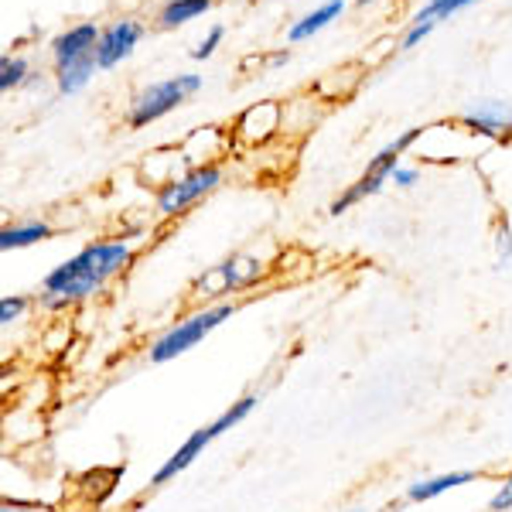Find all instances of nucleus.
I'll list each match as a JSON object with an SVG mask.
<instances>
[{
	"instance_id": "nucleus-13",
	"label": "nucleus",
	"mask_w": 512,
	"mask_h": 512,
	"mask_svg": "<svg viewBox=\"0 0 512 512\" xmlns=\"http://www.w3.org/2000/svg\"><path fill=\"white\" fill-rule=\"evenodd\" d=\"M52 236V226L41 219H28V222H18V226H7L0 233V250L11 253V250H24V246H35V243H45Z\"/></svg>"
},
{
	"instance_id": "nucleus-21",
	"label": "nucleus",
	"mask_w": 512,
	"mask_h": 512,
	"mask_svg": "<svg viewBox=\"0 0 512 512\" xmlns=\"http://www.w3.org/2000/svg\"><path fill=\"white\" fill-rule=\"evenodd\" d=\"M495 253H499L502 267H506V263L512 260V229H509V222H502L499 233H495Z\"/></svg>"
},
{
	"instance_id": "nucleus-19",
	"label": "nucleus",
	"mask_w": 512,
	"mask_h": 512,
	"mask_svg": "<svg viewBox=\"0 0 512 512\" xmlns=\"http://www.w3.org/2000/svg\"><path fill=\"white\" fill-rule=\"evenodd\" d=\"M489 512H512V472L502 478V485L489 499Z\"/></svg>"
},
{
	"instance_id": "nucleus-17",
	"label": "nucleus",
	"mask_w": 512,
	"mask_h": 512,
	"mask_svg": "<svg viewBox=\"0 0 512 512\" xmlns=\"http://www.w3.org/2000/svg\"><path fill=\"white\" fill-rule=\"evenodd\" d=\"M28 308H31L28 294H4V301H0V325L4 328L18 325V321L28 315Z\"/></svg>"
},
{
	"instance_id": "nucleus-20",
	"label": "nucleus",
	"mask_w": 512,
	"mask_h": 512,
	"mask_svg": "<svg viewBox=\"0 0 512 512\" xmlns=\"http://www.w3.org/2000/svg\"><path fill=\"white\" fill-rule=\"evenodd\" d=\"M222 35H226V31H222V24H216V28L209 31V35L198 41V48H192V59H209V55L216 52V45L222 41Z\"/></svg>"
},
{
	"instance_id": "nucleus-4",
	"label": "nucleus",
	"mask_w": 512,
	"mask_h": 512,
	"mask_svg": "<svg viewBox=\"0 0 512 512\" xmlns=\"http://www.w3.org/2000/svg\"><path fill=\"white\" fill-rule=\"evenodd\" d=\"M198 89H202V76H171V79L151 82V86H144L134 96L127 123L134 130H140V127H147V123L168 117L171 110H178L188 96L198 93Z\"/></svg>"
},
{
	"instance_id": "nucleus-11",
	"label": "nucleus",
	"mask_w": 512,
	"mask_h": 512,
	"mask_svg": "<svg viewBox=\"0 0 512 512\" xmlns=\"http://www.w3.org/2000/svg\"><path fill=\"white\" fill-rule=\"evenodd\" d=\"M99 35L103 31H96V24H79V28H69L65 35H59L52 41V52H55V69L59 65H69L82 59V55H93L96 45H99Z\"/></svg>"
},
{
	"instance_id": "nucleus-18",
	"label": "nucleus",
	"mask_w": 512,
	"mask_h": 512,
	"mask_svg": "<svg viewBox=\"0 0 512 512\" xmlns=\"http://www.w3.org/2000/svg\"><path fill=\"white\" fill-rule=\"evenodd\" d=\"M24 79H28V62L14 59V55H4V59H0V89L11 93V89L21 86Z\"/></svg>"
},
{
	"instance_id": "nucleus-2",
	"label": "nucleus",
	"mask_w": 512,
	"mask_h": 512,
	"mask_svg": "<svg viewBox=\"0 0 512 512\" xmlns=\"http://www.w3.org/2000/svg\"><path fill=\"white\" fill-rule=\"evenodd\" d=\"M256 403H260V396L250 393V396H243V400H236L233 407H226L216 420H209L205 427H198V431H192L185 437V441L178 444L175 451H171V458H164V465L158 468V472L151 475V489H161V485H168V482H175V478L181 472H188V468L195 465L198 458H202V451L209 448L212 441H219L226 431H233V427L243 424L246 417L256 410Z\"/></svg>"
},
{
	"instance_id": "nucleus-10",
	"label": "nucleus",
	"mask_w": 512,
	"mask_h": 512,
	"mask_svg": "<svg viewBox=\"0 0 512 512\" xmlns=\"http://www.w3.org/2000/svg\"><path fill=\"white\" fill-rule=\"evenodd\" d=\"M478 478V472H468V468H458V472H444V475H431V478H417V482L407 485V492H403V499L407 502H431L437 495L444 492H454L461 489V485H472Z\"/></svg>"
},
{
	"instance_id": "nucleus-1",
	"label": "nucleus",
	"mask_w": 512,
	"mask_h": 512,
	"mask_svg": "<svg viewBox=\"0 0 512 512\" xmlns=\"http://www.w3.org/2000/svg\"><path fill=\"white\" fill-rule=\"evenodd\" d=\"M134 260V243L123 239H99V243L82 246L76 256L45 274L38 294V308L55 315V311H69L89 297L103 294L113 277L123 274Z\"/></svg>"
},
{
	"instance_id": "nucleus-24",
	"label": "nucleus",
	"mask_w": 512,
	"mask_h": 512,
	"mask_svg": "<svg viewBox=\"0 0 512 512\" xmlns=\"http://www.w3.org/2000/svg\"><path fill=\"white\" fill-rule=\"evenodd\" d=\"M359 4H369V0H359Z\"/></svg>"
},
{
	"instance_id": "nucleus-12",
	"label": "nucleus",
	"mask_w": 512,
	"mask_h": 512,
	"mask_svg": "<svg viewBox=\"0 0 512 512\" xmlns=\"http://www.w3.org/2000/svg\"><path fill=\"white\" fill-rule=\"evenodd\" d=\"M465 127H472L475 134H485V137H499L502 130L512 127V106L499 103V99H489V103H478L475 110H468L461 117Z\"/></svg>"
},
{
	"instance_id": "nucleus-23",
	"label": "nucleus",
	"mask_w": 512,
	"mask_h": 512,
	"mask_svg": "<svg viewBox=\"0 0 512 512\" xmlns=\"http://www.w3.org/2000/svg\"><path fill=\"white\" fill-rule=\"evenodd\" d=\"M0 512H45V509L28 506V502H4V506H0Z\"/></svg>"
},
{
	"instance_id": "nucleus-3",
	"label": "nucleus",
	"mask_w": 512,
	"mask_h": 512,
	"mask_svg": "<svg viewBox=\"0 0 512 512\" xmlns=\"http://www.w3.org/2000/svg\"><path fill=\"white\" fill-rule=\"evenodd\" d=\"M239 311V304H209V308H198L192 311L188 318L175 321L171 328H164V332L154 338L151 349H147V359L154 362V366H164V362L178 359V355L192 352L198 342H205L216 328L222 325V321H229Z\"/></svg>"
},
{
	"instance_id": "nucleus-6",
	"label": "nucleus",
	"mask_w": 512,
	"mask_h": 512,
	"mask_svg": "<svg viewBox=\"0 0 512 512\" xmlns=\"http://www.w3.org/2000/svg\"><path fill=\"white\" fill-rule=\"evenodd\" d=\"M267 274V267H263L256 256L250 253H236L229 256V260H222L219 267L205 270L202 277L195 280L192 291L198 297H226V294H239V291H250L256 287Z\"/></svg>"
},
{
	"instance_id": "nucleus-15",
	"label": "nucleus",
	"mask_w": 512,
	"mask_h": 512,
	"mask_svg": "<svg viewBox=\"0 0 512 512\" xmlns=\"http://www.w3.org/2000/svg\"><path fill=\"white\" fill-rule=\"evenodd\" d=\"M345 11V4L342 0H328L325 7H318V11H311L308 18H301L294 24L291 31H287V41H304V38H311L315 35V31H321V28H328V24H332L338 14Z\"/></svg>"
},
{
	"instance_id": "nucleus-8",
	"label": "nucleus",
	"mask_w": 512,
	"mask_h": 512,
	"mask_svg": "<svg viewBox=\"0 0 512 512\" xmlns=\"http://www.w3.org/2000/svg\"><path fill=\"white\" fill-rule=\"evenodd\" d=\"M144 35V28H140L137 21H113L110 28H103V35H99V45H96V65L99 69H113L117 62L127 59L130 52H134V45Z\"/></svg>"
},
{
	"instance_id": "nucleus-9",
	"label": "nucleus",
	"mask_w": 512,
	"mask_h": 512,
	"mask_svg": "<svg viewBox=\"0 0 512 512\" xmlns=\"http://www.w3.org/2000/svg\"><path fill=\"white\" fill-rule=\"evenodd\" d=\"M468 4H475V0H427V4L414 14V24H410V31L403 35V48L420 45V41L431 35V31H434L444 18H451L454 11H465Z\"/></svg>"
},
{
	"instance_id": "nucleus-5",
	"label": "nucleus",
	"mask_w": 512,
	"mask_h": 512,
	"mask_svg": "<svg viewBox=\"0 0 512 512\" xmlns=\"http://www.w3.org/2000/svg\"><path fill=\"white\" fill-rule=\"evenodd\" d=\"M420 137V127H410V130H403L400 137L390 140V144L383 147V151L376 154L373 161H369V168H366V175H362L355 185L345 188V195H338L335 202H332V216H342V212H349L352 205H359V202H366L369 195H376L379 188L386 185V181L393 178V171L400 168V154L407 151L410 144Z\"/></svg>"
},
{
	"instance_id": "nucleus-22",
	"label": "nucleus",
	"mask_w": 512,
	"mask_h": 512,
	"mask_svg": "<svg viewBox=\"0 0 512 512\" xmlns=\"http://www.w3.org/2000/svg\"><path fill=\"white\" fill-rule=\"evenodd\" d=\"M417 178H420V171L417 168H403V164H400V168H396L393 171V185H400V188H414L417 185Z\"/></svg>"
},
{
	"instance_id": "nucleus-7",
	"label": "nucleus",
	"mask_w": 512,
	"mask_h": 512,
	"mask_svg": "<svg viewBox=\"0 0 512 512\" xmlns=\"http://www.w3.org/2000/svg\"><path fill=\"white\" fill-rule=\"evenodd\" d=\"M222 181V171L216 164H198V168L185 171V175L164 181L158 188V212L164 219H175L185 209H192L198 198H205L209 192H216Z\"/></svg>"
},
{
	"instance_id": "nucleus-16",
	"label": "nucleus",
	"mask_w": 512,
	"mask_h": 512,
	"mask_svg": "<svg viewBox=\"0 0 512 512\" xmlns=\"http://www.w3.org/2000/svg\"><path fill=\"white\" fill-rule=\"evenodd\" d=\"M212 7V0H168L161 7V28H178V24L195 21L198 14H205Z\"/></svg>"
},
{
	"instance_id": "nucleus-14",
	"label": "nucleus",
	"mask_w": 512,
	"mask_h": 512,
	"mask_svg": "<svg viewBox=\"0 0 512 512\" xmlns=\"http://www.w3.org/2000/svg\"><path fill=\"white\" fill-rule=\"evenodd\" d=\"M96 69H99V65H96V52L93 55H82V59L69 62V65H59V69H55V79H59V93L62 96H76L79 89H86V82L93 79Z\"/></svg>"
},
{
	"instance_id": "nucleus-25",
	"label": "nucleus",
	"mask_w": 512,
	"mask_h": 512,
	"mask_svg": "<svg viewBox=\"0 0 512 512\" xmlns=\"http://www.w3.org/2000/svg\"><path fill=\"white\" fill-rule=\"evenodd\" d=\"M352 512H362V509H352Z\"/></svg>"
}]
</instances>
